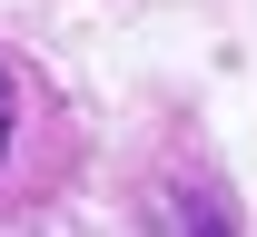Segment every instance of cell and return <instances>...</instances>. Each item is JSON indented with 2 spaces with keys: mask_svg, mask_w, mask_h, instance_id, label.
<instances>
[{
  "mask_svg": "<svg viewBox=\"0 0 257 237\" xmlns=\"http://www.w3.org/2000/svg\"><path fill=\"white\" fill-rule=\"evenodd\" d=\"M69 168H79V119H69V99L0 40V217L50 207L69 188Z\"/></svg>",
  "mask_w": 257,
  "mask_h": 237,
  "instance_id": "6da1fadb",
  "label": "cell"
}]
</instances>
